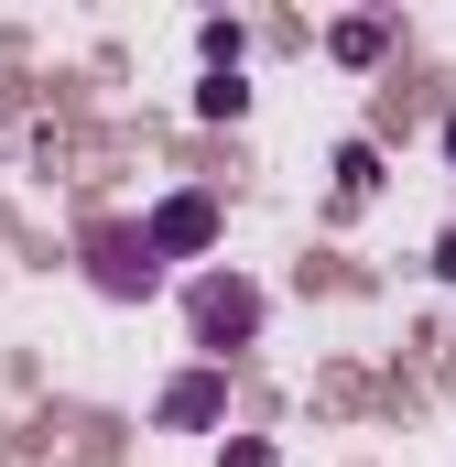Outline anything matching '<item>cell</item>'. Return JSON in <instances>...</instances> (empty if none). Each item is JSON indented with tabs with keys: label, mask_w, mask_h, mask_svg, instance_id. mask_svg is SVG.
I'll list each match as a JSON object with an SVG mask.
<instances>
[{
	"label": "cell",
	"mask_w": 456,
	"mask_h": 467,
	"mask_svg": "<svg viewBox=\"0 0 456 467\" xmlns=\"http://www.w3.org/2000/svg\"><path fill=\"white\" fill-rule=\"evenodd\" d=\"M185 316H196V348H239V337L261 327V283H239V272H207V283L185 294Z\"/></svg>",
	"instance_id": "obj_1"
},
{
	"label": "cell",
	"mask_w": 456,
	"mask_h": 467,
	"mask_svg": "<svg viewBox=\"0 0 456 467\" xmlns=\"http://www.w3.org/2000/svg\"><path fill=\"white\" fill-rule=\"evenodd\" d=\"M88 283L130 305V294H152V283H163V261H152V239H141V229H88Z\"/></svg>",
	"instance_id": "obj_2"
},
{
	"label": "cell",
	"mask_w": 456,
	"mask_h": 467,
	"mask_svg": "<svg viewBox=\"0 0 456 467\" xmlns=\"http://www.w3.org/2000/svg\"><path fill=\"white\" fill-rule=\"evenodd\" d=\"M141 239H152V261H185V250L218 239V207H207V196H163V207L141 218Z\"/></svg>",
	"instance_id": "obj_3"
},
{
	"label": "cell",
	"mask_w": 456,
	"mask_h": 467,
	"mask_svg": "<svg viewBox=\"0 0 456 467\" xmlns=\"http://www.w3.org/2000/svg\"><path fill=\"white\" fill-rule=\"evenodd\" d=\"M207 413H218V380H174L163 391V424H207Z\"/></svg>",
	"instance_id": "obj_4"
},
{
	"label": "cell",
	"mask_w": 456,
	"mask_h": 467,
	"mask_svg": "<svg viewBox=\"0 0 456 467\" xmlns=\"http://www.w3.org/2000/svg\"><path fill=\"white\" fill-rule=\"evenodd\" d=\"M196 109H207V119H239V109H250V88H239V77H207V88H196Z\"/></svg>",
	"instance_id": "obj_5"
},
{
	"label": "cell",
	"mask_w": 456,
	"mask_h": 467,
	"mask_svg": "<svg viewBox=\"0 0 456 467\" xmlns=\"http://www.w3.org/2000/svg\"><path fill=\"white\" fill-rule=\"evenodd\" d=\"M380 44H391V33H380V22H337V55H347V66H369V55H380Z\"/></svg>",
	"instance_id": "obj_6"
},
{
	"label": "cell",
	"mask_w": 456,
	"mask_h": 467,
	"mask_svg": "<svg viewBox=\"0 0 456 467\" xmlns=\"http://www.w3.org/2000/svg\"><path fill=\"white\" fill-rule=\"evenodd\" d=\"M435 272H446V283H456V229H446V239H435Z\"/></svg>",
	"instance_id": "obj_7"
},
{
	"label": "cell",
	"mask_w": 456,
	"mask_h": 467,
	"mask_svg": "<svg viewBox=\"0 0 456 467\" xmlns=\"http://www.w3.org/2000/svg\"><path fill=\"white\" fill-rule=\"evenodd\" d=\"M446 152H456V119H446Z\"/></svg>",
	"instance_id": "obj_8"
}]
</instances>
